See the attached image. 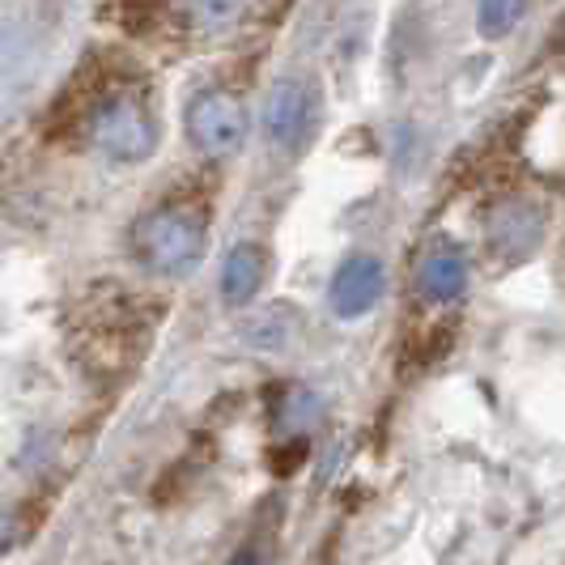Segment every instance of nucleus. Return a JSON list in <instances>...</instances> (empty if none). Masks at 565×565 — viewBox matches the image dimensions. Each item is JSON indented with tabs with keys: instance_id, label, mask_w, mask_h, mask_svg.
Segmentation results:
<instances>
[{
	"instance_id": "f257e3e1",
	"label": "nucleus",
	"mask_w": 565,
	"mask_h": 565,
	"mask_svg": "<svg viewBox=\"0 0 565 565\" xmlns=\"http://www.w3.org/2000/svg\"><path fill=\"white\" fill-rule=\"evenodd\" d=\"M204 222L183 209H153L132 226V255L158 277H188L204 259Z\"/></svg>"
},
{
	"instance_id": "f03ea898",
	"label": "nucleus",
	"mask_w": 565,
	"mask_h": 565,
	"mask_svg": "<svg viewBox=\"0 0 565 565\" xmlns=\"http://www.w3.org/2000/svg\"><path fill=\"white\" fill-rule=\"evenodd\" d=\"M89 141L111 162H145L158 149V119L141 94L115 89L89 111Z\"/></svg>"
},
{
	"instance_id": "7ed1b4c3",
	"label": "nucleus",
	"mask_w": 565,
	"mask_h": 565,
	"mask_svg": "<svg viewBox=\"0 0 565 565\" xmlns=\"http://www.w3.org/2000/svg\"><path fill=\"white\" fill-rule=\"evenodd\" d=\"M188 141L196 145L204 158H226L247 141V111L230 89H196L188 111H183Z\"/></svg>"
},
{
	"instance_id": "20e7f679",
	"label": "nucleus",
	"mask_w": 565,
	"mask_h": 565,
	"mask_svg": "<svg viewBox=\"0 0 565 565\" xmlns=\"http://www.w3.org/2000/svg\"><path fill=\"white\" fill-rule=\"evenodd\" d=\"M383 289H387L383 259H374V255H349V259H340V268L332 273L328 307H332L337 319H362L366 311L379 307Z\"/></svg>"
},
{
	"instance_id": "39448f33",
	"label": "nucleus",
	"mask_w": 565,
	"mask_h": 565,
	"mask_svg": "<svg viewBox=\"0 0 565 565\" xmlns=\"http://www.w3.org/2000/svg\"><path fill=\"white\" fill-rule=\"evenodd\" d=\"M484 234H489V247L502 259H527L544 238V213L532 200H502L489 209Z\"/></svg>"
},
{
	"instance_id": "423d86ee",
	"label": "nucleus",
	"mask_w": 565,
	"mask_h": 565,
	"mask_svg": "<svg viewBox=\"0 0 565 565\" xmlns=\"http://www.w3.org/2000/svg\"><path fill=\"white\" fill-rule=\"evenodd\" d=\"M311 89L302 82H277L268 94H264V111H259V124H264V137L281 149H298L311 132Z\"/></svg>"
},
{
	"instance_id": "0eeeda50",
	"label": "nucleus",
	"mask_w": 565,
	"mask_h": 565,
	"mask_svg": "<svg viewBox=\"0 0 565 565\" xmlns=\"http://www.w3.org/2000/svg\"><path fill=\"white\" fill-rule=\"evenodd\" d=\"M463 289H468V259H463V252L451 247V243L429 247L422 268H417V294L434 307H447Z\"/></svg>"
},
{
	"instance_id": "6e6552de",
	"label": "nucleus",
	"mask_w": 565,
	"mask_h": 565,
	"mask_svg": "<svg viewBox=\"0 0 565 565\" xmlns=\"http://www.w3.org/2000/svg\"><path fill=\"white\" fill-rule=\"evenodd\" d=\"M264 277H268V252L259 243H238L222 264V302L234 311L247 307L264 289Z\"/></svg>"
},
{
	"instance_id": "1a4fd4ad",
	"label": "nucleus",
	"mask_w": 565,
	"mask_h": 565,
	"mask_svg": "<svg viewBox=\"0 0 565 565\" xmlns=\"http://www.w3.org/2000/svg\"><path fill=\"white\" fill-rule=\"evenodd\" d=\"M174 13L188 30L213 34V30H226L238 22L243 0H174Z\"/></svg>"
},
{
	"instance_id": "9d476101",
	"label": "nucleus",
	"mask_w": 565,
	"mask_h": 565,
	"mask_svg": "<svg viewBox=\"0 0 565 565\" xmlns=\"http://www.w3.org/2000/svg\"><path fill=\"white\" fill-rule=\"evenodd\" d=\"M527 0H477V22L484 39H502L523 22Z\"/></svg>"
},
{
	"instance_id": "9b49d317",
	"label": "nucleus",
	"mask_w": 565,
	"mask_h": 565,
	"mask_svg": "<svg viewBox=\"0 0 565 565\" xmlns=\"http://www.w3.org/2000/svg\"><path fill=\"white\" fill-rule=\"evenodd\" d=\"M226 565H259V557H255V553H238V557L226 562Z\"/></svg>"
}]
</instances>
